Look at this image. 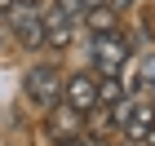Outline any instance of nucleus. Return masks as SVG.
<instances>
[{
    "mask_svg": "<svg viewBox=\"0 0 155 146\" xmlns=\"http://www.w3.org/2000/svg\"><path fill=\"white\" fill-rule=\"evenodd\" d=\"M40 22H45V44H49V49H67V44H71L75 18H67L62 9H53V5H49V9L40 13Z\"/></svg>",
    "mask_w": 155,
    "mask_h": 146,
    "instance_id": "obj_7",
    "label": "nucleus"
},
{
    "mask_svg": "<svg viewBox=\"0 0 155 146\" xmlns=\"http://www.w3.org/2000/svg\"><path fill=\"white\" fill-rule=\"evenodd\" d=\"M9 5H13V0H0V13H5V9H9Z\"/></svg>",
    "mask_w": 155,
    "mask_h": 146,
    "instance_id": "obj_14",
    "label": "nucleus"
},
{
    "mask_svg": "<svg viewBox=\"0 0 155 146\" xmlns=\"http://www.w3.org/2000/svg\"><path fill=\"white\" fill-rule=\"evenodd\" d=\"M133 89H155V53L137 58V75H133Z\"/></svg>",
    "mask_w": 155,
    "mask_h": 146,
    "instance_id": "obj_10",
    "label": "nucleus"
},
{
    "mask_svg": "<svg viewBox=\"0 0 155 146\" xmlns=\"http://www.w3.org/2000/svg\"><path fill=\"white\" fill-rule=\"evenodd\" d=\"M102 5H111V9H115V13H124V9H129V5H137V0H102Z\"/></svg>",
    "mask_w": 155,
    "mask_h": 146,
    "instance_id": "obj_11",
    "label": "nucleus"
},
{
    "mask_svg": "<svg viewBox=\"0 0 155 146\" xmlns=\"http://www.w3.org/2000/svg\"><path fill=\"white\" fill-rule=\"evenodd\" d=\"M58 146H84V137H62Z\"/></svg>",
    "mask_w": 155,
    "mask_h": 146,
    "instance_id": "obj_13",
    "label": "nucleus"
},
{
    "mask_svg": "<svg viewBox=\"0 0 155 146\" xmlns=\"http://www.w3.org/2000/svg\"><path fill=\"white\" fill-rule=\"evenodd\" d=\"M133 58V44L124 40V31H102V36L89 40V71L102 75H120Z\"/></svg>",
    "mask_w": 155,
    "mask_h": 146,
    "instance_id": "obj_1",
    "label": "nucleus"
},
{
    "mask_svg": "<svg viewBox=\"0 0 155 146\" xmlns=\"http://www.w3.org/2000/svg\"><path fill=\"white\" fill-rule=\"evenodd\" d=\"M124 84H120V75H97V106L107 111V106H115V102H124Z\"/></svg>",
    "mask_w": 155,
    "mask_h": 146,
    "instance_id": "obj_9",
    "label": "nucleus"
},
{
    "mask_svg": "<svg viewBox=\"0 0 155 146\" xmlns=\"http://www.w3.org/2000/svg\"><path fill=\"white\" fill-rule=\"evenodd\" d=\"M80 18H84V27H89L93 36H102V31H120V13L111 9V5H93V9H84Z\"/></svg>",
    "mask_w": 155,
    "mask_h": 146,
    "instance_id": "obj_8",
    "label": "nucleus"
},
{
    "mask_svg": "<svg viewBox=\"0 0 155 146\" xmlns=\"http://www.w3.org/2000/svg\"><path fill=\"white\" fill-rule=\"evenodd\" d=\"M62 102L75 106L80 115H93L97 111V75L93 71H75L62 80Z\"/></svg>",
    "mask_w": 155,
    "mask_h": 146,
    "instance_id": "obj_3",
    "label": "nucleus"
},
{
    "mask_svg": "<svg viewBox=\"0 0 155 146\" xmlns=\"http://www.w3.org/2000/svg\"><path fill=\"white\" fill-rule=\"evenodd\" d=\"M9 27H13V36L22 40V44H45V22H40V9H27V5H9Z\"/></svg>",
    "mask_w": 155,
    "mask_h": 146,
    "instance_id": "obj_4",
    "label": "nucleus"
},
{
    "mask_svg": "<svg viewBox=\"0 0 155 146\" xmlns=\"http://www.w3.org/2000/svg\"><path fill=\"white\" fill-rule=\"evenodd\" d=\"M22 89H27V97L36 102V106H58L62 102V71L53 67V62H36L31 71L22 75Z\"/></svg>",
    "mask_w": 155,
    "mask_h": 146,
    "instance_id": "obj_2",
    "label": "nucleus"
},
{
    "mask_svg": "<svg viewBox=\"0 0 155 146\" xmlns=\"http://www.w3.org/2000/svg\"><path fill=\"white\" fill-rule=\"evenodd\" d=\"M151 128H155V106H151V102H137V97H133V111L124 115V124H120L124 142H129V146H142L146 137H151Z\"/></svg>",
    "mask_w": 155,
    "mask_h": 146,
    "instance_id": "obj_5",
    "label": "nucleus"
},
{
    "mask_svg": "<svg viewBox=\"0 0 155 146\" xmlns=\"http://www.w3.org/2000/svg\"><path fill=\"white\" fill-rule=\"evenodd\" d=\"M84 120L89 115H80L75 106H67V102H58V106H49V120H45V128H49V137H80L84 133Z\"/></svg>",
    "mask_w": 155,
    "mask_h": 146,
    "instance_id": "obj_6",
    "label": "nucleus"
},
{
    "mask_svg": "<svg viewBox=\"0 0 155 146\" xmlns=\"http://www.w3.org/2000/svg\"><path fill=\"white\" fill-rule=\"evenodd\" d=\"M13 5H27V9H45L49 0H13Z\"/></svg>",
    "mask_w": 155,
    "mask_h": 146,
    "instance_id": "obj_12",
    "label": "nucleus"
}]
</instances>
